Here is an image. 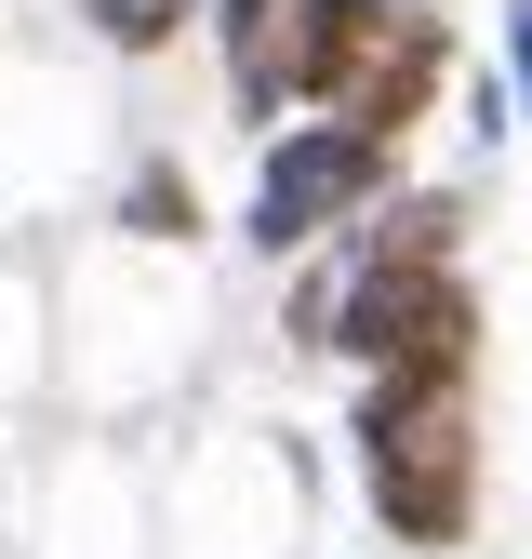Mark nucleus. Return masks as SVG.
<instances>
[{
	"mask_svg": "<svg viewBox=\"0 0 532 559\" xmlns=\"http://www.w3.org/2000/svg\"><path fill=\"white\" fill-rule=\"evenodd\" d=\"M200 27H214V53H227V94H240V120H266V27H280V0H200Z\"/></svg>",
	"mask_w": 532,
	"mask_h": 559,
	"instance_id": "nucleus-5",
	"label": "nucleus"
},
{
	"mask_svg": "<svg viewBox=\"0 0 532 559\" xmlns=\"http://www.w3.org/2000/svg\"><path fill=\"white\" fill-rule=\"evenodd\" d=\"M506 120L532 133V0H506Z\"/></svg>",
	"mask_w": 532,
	"mask_h": 559,
	"instance_id": "nucleus-8",
	"label": "nucleus"
},
{
	"mask_svg": "<svg viewBox=\"0 0 532 559\" xmlns=\"http://www.w3.org/2000/svg\"><path fill=\"white\" fill-rule=\"evenodd\" d=\"M480 280H466V253L439 266H332V320L319 346L360 373H480Z\"/></svg>",
	"mask_w": 532,
	"mask_h": 559,
	"instance_id": "nucleus-3",
	"label": "nucleus"
},
{
	"mask_svg": "<svg viewBox=\"0 0 532 559\" xmlns=\"http://www.w3.org/2000/svg\"><path fill=\"white\" fill-rule=\"evenodd\" d=\"M399 187V147L360 120H280V147L253 160V200H240V240L280 266V253H319L332 227H360L373 200Z\"/></svg>",
	"mask_w": 532,
	"mask_h": 559,
	"instance_id": "nucleus-4",
	"label": "nucleus"
},
{
	"mask_svg": "<svg viewBox=\"0 0 532 559\" xmlns=\"http://www.w3.org/2000/svg\"><path fill=\"white\" fill-rule=\"evenodd\" d=\"M81 14H94L107 53H173V27L200 14V0H81Z\"/></svg>",
	"mask_w": 532,
	"mask_h": 559,
	"instance_id": "nucleus-7",
	"label": "nucleus"
},
{
	"mask_svg": "<svg viewBox=\"0 0 532 559\" xmlns=\"http://www.w3.org/2000/svg\"><path fill=\"white\" fill-rule=\"evenodd\" d=\"M347 440L386 546H426V559L480 546V373H360Z\"/></svg>",
	"mask_w": 532,
	"mask_h": 559,
	"instance_id": "nucleus-2",
	"label": "nucleus"
},
{
	"mask_svg": "<svg viewBox=\"0 0 532 559\" xmlns=\"http://www.w3.org/2000/svg\"><path fill=\"white\" fill-rule=\"evenodd\" d=\"M120 227H133V240H200V187H186L173 160H147V174L120 187Z\"/></svg>",
	"mask_w": 532,
	"mask_h": 559,
	"instance_id": "nucleus-6",
	"label": "nucleus"
},
{
	"mask_svg": "<svg viewBox=\"0 0 532 559\" xmlns=\"http://www.w3.org/2000/svg\"><path fill=\"white\" fill-rule=\"evenodd\" d=\"M452 81V27L426 0H280L266 27V107H306V120H360V133H413Z\"/></svg>",
	"mask_w": 532,
	"mask_h": 559,
	"instance_id": "nucleus-1",
	"label": "nucleus"
}]
</instances>
